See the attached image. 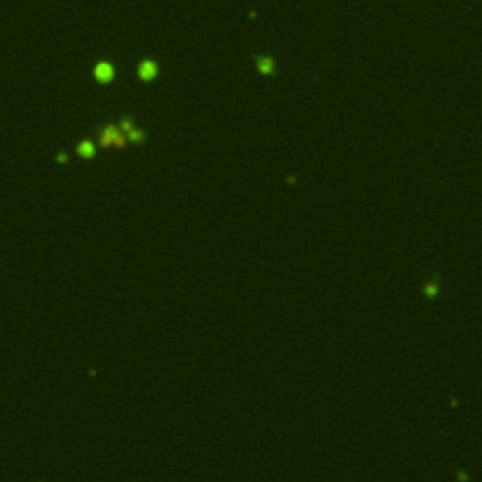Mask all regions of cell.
Here are the masks:
<instances>
[{
    "instance_id": "7",
    "label": "cell",
    "mask_w": 482,
    "mask_h": 482,
    "mask_svg": "<svg viewBox=\"0 0 482 482\" xmlns=\"http://www.w3.org/2000/svg\"><path fill=\"white\" fill-rule=\"evenodd\" d=\"M132 129H134V123H132V119L127 117V119H123V121H121V130H123L125 134H129Z\"/></svg>"
},
{
    "instance_id": "3",
    "label": "cell",
    "mask_w": 482,
    "mask_h": 482,
    "mask_svg": "<svg viewBox=\"0 0 482 482\" xmlns=\"http://www.w3.org/2000/svg\"><path fill=\"white\" fill-rule=\"evenodd\" d=\"M159 74V66L155 64V61H149V59H145V61H141L138 64V75L139 79H143V81H151V79H155Z\"/></svg>"
},
{
    "instance_id": "1",
    "label": "cell",
    "mask_w": 482,
    "mask_h": 482,
    "mask_svg": "<svg viewBox=\"0 0 482 482\" xmlns=\"http://www.w3.org/2000/svg\"><path fill=\"white\" fill-rule=\"evenodd\" d=\"M127 134L115 125H104L98 132V141L100 147H115V149H125L127 147Z\"/></svg>"
},
{
    "instance_id": "8",
    "label": "cell",
    "mask_w": 482,
    "mask_h": 482,
    "mask_svg": "<svg viewBox=\"0 0 482 482\" xmlns=\"http://www.w3.org/2000/svg\"><path fill=\"white\" fill-rule=\"evenodd\" d=\"M57 161H59V162H66V161H68V157H66L64 153H63V155H59V157H57Z\"/></svg>"
},
{
    "instance_id": "6",
    "label": "cell",
    "mask_w": 482,
    "mask_h": 482,
    "mask_svg": "<svg viewBox=\"0 0 482 482\" xmlns=\"http://www.w3.org/2000/svg\"><path fill=\"white\" fill-rule=\"evenodd\" d=\"M258 66H260V72L269 74V72H271V68H273V63H271L269 59H260V61H258Z\"/></svg>"
},
{
    "instance_id": "4",
    "label": "cell",
    "mask_w": 482,
    "mask_h": 482,
    "mask_svg": "<svg viewBox=\"0 0 482 482\" xmlns=\"http://www.w3.org/2000/svg\"><path fill=\"white\" fill-rule=\"evenodd\" d=\"M77 155L83 157V159H93L95 157V143L91 139H85L77 145Z\"/></svg>"
},
{
    "instance_id": "5",
    "label": "cell",
    "mask_w": 482,
    "mask_h": 482,
    "mask_svg": "<svg viewBox=\"0 0 482 482\" xmlns=\"http://www.w3.org/2000/svg\"><path fill=\"white\" fill-rule=\"evenodd\" d=\"M127 138L130 139V141H136V143H141L143 139H145V132L143 130H138V129H132L127 134Z\"/></svg>"
},
{
    "instance_id": "2",
    "label": "cell",
    "mask_w": 482,
    "mask_h": 482,
    "mask_svg": "<svg viewBox=\"0 0 482 482\" xmlns=\"http://www.w3.org/2000/svg\"><path fill=\"white\" fill-rule=\"evenodd\" d=\"M93 75L98 83H111L115 79V68L109 61H98L93 66Z\"/></svg>"
}]
</instances>
